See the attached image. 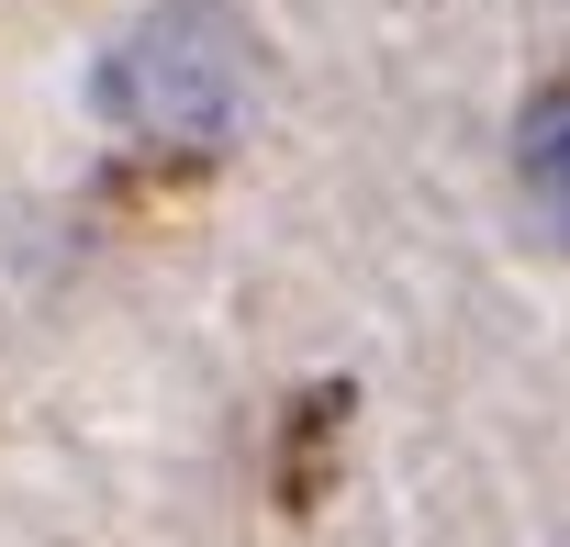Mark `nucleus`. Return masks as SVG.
I'll list each match as a JSON object with an SVG mask.
<instances>
[{
    "label": "nucleus",
    "mask_w": 570,
    "mask_h": 547,
    "mask_svg": "<svg viewBox=\"0 0 570 547\" xmlns=\"http://www.w3.org/2000/svg\"><path fill=\"white\" fill-rule=\"evenodd\" d=\"M246 23L235 12H213V0H168V12H146L124 46H112V68H101V101H112V123H135V135H168V146H213L224 123H235V101H246Z\"/></svg>",
    "instance_id": "f257e3e1"
},
{
    "label": "nucleus",
    "mask_w": 570,
    "mask_h": 547,
    "mask_svg": "<svg viewBox=\"0 0 570 547\" xmlns=\"http://www.w3.org/2000/svg\"><path fill=\"white\" fill-rule=\"evenodd\" d=\"M514 179H525L537 223L570 246V79H548V90L525 101V123H514Z\"/></svg>",
    "instance_id": "f03ea898"
}]
</instances>
